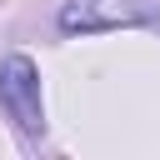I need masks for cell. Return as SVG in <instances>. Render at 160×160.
<instances>
[{
	"instance_id": "1",
	"label": "cell",
	"mask_w": 160,
	"mask_h": 160,
	"mask_svg": "<svg viewBox=\"0 0 160 160\" xmlns=\"http://www.w3.org/2000/svg\"><path fill=\"white\" fill-rule=\"evenodd\" d=\"M0 105L15 120L20 135H45V100H40V70L30 55H5L0 65Z\"/></svg>"
},
{
	"instance_id": "2",
	"label": "cell",
	"mask_w": 160,
	"mask_h": 160,
	"mask_svg": "<svg viewBox=\"0 0 160 160\" xmlns=\"http://www.w3.org/2000/svg\"><path fill=\"white\" fill-rule=\"evenodd\" d=\"M120 25H140L135 10L115 5V0H70L60 10V30H80V35H95V30H120Z\"/></svg>"
}]
</instances>
